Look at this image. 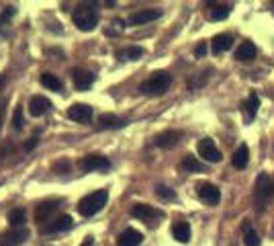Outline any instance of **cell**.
Segmentation results:
<instances>
[{"label":"cell","mask_w":274,"mask_h":246,"mask_svg":"<svg viewBox=\"0 0 274 246\" xmlns=\"http://www.w3.org/2000/svg\"><path fill=\"white\" fill-rule=\"evenodd\" d=\"M131 216H133V218H137V220H141V222L151 224L153 220L164 218V213H162L160 209H156V207L147 205V203H135V205L131 207Z\"/></svg>","instance_id":"6"},{"label":"cell","mask_w":274,"mask_h":246,"mask_svg":"<svg viewBox=\"0 0 274 246\" xmlns=\"http://www.w3.org/2000/svg\"><path fill=\"white\" fill-rule=\"evenodd\" d=\"M92 107L86 105V103H76L72 105L70 109H68V117H70L72 121H78V123H86L92 119Z\"/></svg>","instance_id":"12"},{"label":"cell","mask_w":274,"mask_h":246,"mask_svg":"<svg viewBox=\"0 0 274 246\" xmlns=\"http://www.w3.org/2000/svg\"><path fill=\"white\" fill-rule=\"evenodd\" d=\"M8 222L12 228H23L25 222H27V216H25V211L23 209H12L8 213Z\"/></svg>","instance_id":"28"},{"label":"cell","mask_w":274,"mask_h":246,"mask_svg":"<svg viewBox=\"0 0 274 246\" xmlns=\"http://www.w3.org/2000/svg\"><path fill=\"white\" fill-rule=\"evenodd\" d=\"M72 19H74V25L80 29V31H92L96 25H98V10L94 8V4H86V2H82L80 6H76L74 14H72Z\"/></svg>","instance_id":"4"},{"label":"cell","mask_w":274,"mask_h":246,"mask_svg":"<svg viewBox=\"0 0 274 246\" xmlns=\"http://www.w3.org/2000/svg\"><path fill=\"white\" fill-rule=\"evenodd\" d=\"M172 236H174L178 242L186 244L188 240H191V226H188L186 222H176V224L172 226Z\"/></svg>","instance_id":"24"},{"label":"cell","mask_w":274,"mask_h":246,"mask_svg":"<svg viewBox=\"0 0 274 246\" xmlns=\"http://www.w3.org/2000/svg\"><path fill=\"white\" fill-rule=\"evenodd\" d=\"M231 45H233V37L227 35V33H221V35H215V37H213V41H211V52H213L215 56H219V54L227 52Z\"/></svg>","instance_id":"18"},{"label":"cell","mask_w":274,"mask_h":246,"mask_svg":"<svg viewBox=\"0 0 274 246\" xmlns=\"http://www.w3.org/2000/svg\"><path fill=\"white\" fill-rule=\"evenodd\" d=\"M80 168L84 172H92V170H109L111 168V162L109 158L100 156V154H88L80 160Z\"/></svg>","instance_id":"5"},{"label":"cell","mask_w":274,"mask_h":246,"mask_svg":"<svg viewBox=\"0 0 274 246\" xmlns=\"http://www.w3.org/2000/svg\"><path fill=\"white\" fill-rule=\"evenodd\" d=\"M37 144H39V140H37V138H31V140L25 144V152H31V150H33V148H35Z\"/></svg>","instance_id":"36"},{"label":"cell","mask_w":274,"mask_h":246,"mask_svg":"<svg viewBox=\"0 0 274 246\" xmlns=\"http://www.w3.org/2000/svg\"><path fill=\"white\" fill-rule=\"evenodd\" d=\"M180 168L186 170V172H205V170H207V166H205L201 160H197V156H191V154H186L182 158Z\"/></svg>","instance_id":"23"},{"label":"cell","mask_w":274,"mask_h":246,"mask_svg":"<svg viewBox=\"0 0 274 246\" xmlns=\"http://www.w3.org/2000/svg\"><path fill=\"white\" fill-rule=\"evenodd\" d=\"M68 168H70V164H68L66 160H62V162H58L56 166H54V170L58 172V170H62V172H68Z\"/></svg>","instance_id":"35"},{"label":"cell","mask_w":274,"mask_h":246,"mask_svg":"<svg viewBox=\"0 0 274 246\" xmlns=\"http://www.w3.org/2000/svg\"><path fill=\"white\" fill-rule=\"evenodd\" d=\"M29 238V230L23 228H12L8 232L0 234V246H19Z\"/></svg>","instance_id":"8"},{"label":"cell","mask_w":274,"mask_h":246,"mask_svg":"<svg viewBox=\"0 0 274 246\" xmlns=\"http://www.w3.org/2000/svg\"><path fill=\"white\" fill-rule=\"evenodd\" d=\"M160 16H162V12H160V10H153V8H143V10H137V12L129 14V19H127V25H129V27L145 25V23H151V21L160 19Z\"/></svg>","instance_id":"11"},{"label":"cell","mask_w":274,"mask_h":246,"mask_svg":"<svg viewBox=\"0 0 274 246\" xmlns=\"http://www.w3.org/2000/svg\"><path fill=\"white\" fill-rule=\"evenodd\" d=\"M98 123L102 129H119V127H125L129 121L123 119V117H117L113 113H102L98 117Z\"/></svg>","instance_id":"19"},{"label":"cell","mask_w":274,"mask_h":246,"mask_svg":"<svg viewBox=\"0 0 274 246\" xmlns=\"http://www.w3.org/2000/svg\"><path fill=\"white\" fill-rule=\"evenodd\" d=\"M156 195L164 201H174L176 199V191L166 187V185H156Z\"/></svg>","instance_id":"30"},{"label":"cell","mask_w":274,"mask_h":246,"mask_svg":"<svg viewBox=\"0 0 274 246\" xmlns=\"http://www.w3.org/2000/svg\"><path fill=\"white\" fill-rule=\"evenodd\" d=\"M80 246H94V238H92V236H88V238H84V242H82Z\"/></svg>","instance_id":"38"},{"label":"cell","mask_w":274,"mask_h":246,"mask_svg":"<svg viewBox=\"0 0 274 246\" xmlns=\"http://www.w3.org/2000/svg\"><path fill=\"white\" fill-rule=\"evenodd\" d=\"M258 107H260V98L256 92H252L246 103H244V113H246V123H252V119L256 117V113H258Z\"/></svg>","instance_id":"22"},{"label":"cell","mask_w":274,"mask_h":246,"mask_svg":"<svg viewBox=\"0 0 274 246\" xmlns=\"http://www.w3.org/2000/svg\"><path fill=\"white\" fill-rule=\"evenodd\" d=\"M207 78H209V74H207V72H201L197 80H193V82H188V86H191V88H199L201 84H205V80H207Z\"/></svg>","instance_id":"32"},{"label":"cell","mask_w":274,"mask_h":246,"mask_svg":"<svg viewBox=\"0 0 274 246\" xmlns=\"http://www.w3.org/2000/svg\"><path fill=\"white\" fill-rule=\"evenodd\" d=\"M272 10H274V6H272Z\"/></svg>","instance_id":"40"},{"label":"cell","mask_w":274,"mask_h":246,"mask_svg":"<svg viewBox=\"0 0 274 246\" xmlns=\"http://www.w3.org/2000/svg\"><path fill=\"white\" fill-rule=\"evenodd\" d=\"M256 54H258L256 45H254L252 41H244V43H239V47L235 49V60H239V62H248V60H254Z\"/></svg>","instance_id":"20"},{"label":"cell","mask_w":274,"mask_h":246,"mask_svg":"<svg viewBox=\"0 0 274 246\" xmlns=\"http://www.w3.org/2000/svg\"><path fill=\"white\" fill-rule=\"evenodd\" d=\"M197 150H199V156L207 162H219L221 160V152L219 148L215 146V142L211 138H203L199 144H197Z\"/></svg>","instance_id":"7"},{"label":"cell","mask_w":274,"mask_h":246,"mask_svg":"<svg viewBox=\"0 0 274 246\" xmlns=\"http://www.w3.org/2000/svg\"><path fill=\"white\" fill-rule=\"evenodd\" d=\"M14 12H16V8H14V6H8V8H6L4 12H2V19H0V23H4V21H8V19H10V16H12Z\"/></svg>","instance_id":"34"},{"label":"cell","mask_w":274,"mask_h":246,"mask_svg":"<svg viewBox=\"0 0 274 246\" xmlns=\"http://www.w3.org/2000/svg\"><path fill=\"white\" fill-rule=\"evenodd\" d=\"M143 56V49L141 47H127L125 52H117V58L121 60V58H127V60H139Z\"/></svg>","instance_id":"29"},{"label":"cell","mask_w":274,"mask_h":246,"mask_svg":"<svg viewBox=\"0 0 274 246\" xmlns=\"http://www.w3.org/2000/svg\"><path fill=\"white\" fill-rule=\"evenodd\" d=\"M6 84V74H2V76H0V88H2Z\"/></svg>","instance_id":"39"},{"label":"cell","mask_w":274,"mask_h":246,"mask_svg":"<svg viewBox=\"0 0 274 246\" xmlns=\"http://www.w3.org/2000/svg\"><path fill=\"white\" fill-rule=\"evenodd\" d=\"M182 134L180 131H162V134H158L156 138H153V144H156L158 148H162V150H168V148H174L178 142H180Z\"/></svg>","instance_id":"16"},{"label":"cell","mask_w":274,"mask_h":246,"mask_svg":"<svg viewBox=\"0 0 274 246\" xmlns=\"http://www.w3.org/2000/svg\"><path fill=\"white\" fill-rule=\"evenodd\" d=\"M197 195H199V199L205 201L207 205H217L221 199V191L213 183H201L197 187Z\"/></svg>","instance_id":"9"},{"label":"cell","mask_w":274,"mask_h":246,"mask_svg":"<svg viewBox=\"0 0 274 246\" xmlns=\"http://www.w3.org/2000/svg\"><path fill=\"white\" fill-rule=\"evenodd\" d=\"M272 195H274V180L266 172H260L254 183V207H258V211H264Z\"/></svg>","instance_id":"3"},{"label":"cell","mask_w":274,"mask_h":246,"mask_svg":"<svg viewBox=\"0 0 274 246\" xmlns=\"http://www.w3.org/2000/svg\"><path fill=\"white\" fill-rule=\"evenodd\" d=\"M109 201V191L107 189H100V191H94L86 197H82L80 203H78V211H80V216L84 218H92L94 213H98L102 207L107 205Z\"/></svg>","instance_id":"2"},{"label":"cell","mask_w":274,"mask_h":246,"mask_svg":"<svg viewBox=\"0 0 274 246\" xmlns=\"http://www.w3.org/2000/svg\"><path fill=\"white\" fill-rule=\"evenodd\" d=\"M229 12H231L229 4H213L209 10V16H211V21H223L229 16Z\"/></svg>","instance_id":"25"},{"label":"cell","mask_w":274,"mask_h":246,"mask_svg":"<svg viewBox=\"0 0 274 246\" xmlns=\"http://www.w3.org/2000/svg\"><path fill=\"white\" fill-rule=\"evenodd\" d=\"M141 242H143V234L137 232L135 228H127L121 232V236H119L117 246H139Z\"/></svg>","instance_id":"17"},{"label":"cell","mask_w":274,"mask_h":246,"mask_svg":"<svg viewBox=\"0 0 274 246\" xmlns=\"http://www.w3.org/2000/svg\"><path fill=\"white\" fill-rule=\"evenodd\" d=\"M170 84H172V74H168L166 70H158V72H153L145 82H141L139 90L143 94H149V96H160L170 88Z\"/></svg>","instance_id":"1"},{"label":"cell","mask_w":274,"mask_h":246,"mask_svg":"<svg viewBox=\"0 0 274 246\" xmlns=\"http://www.w3.org/2000/svg\"><path fill=\"white\" fill-rule=\"evenodd\" d=\"M74 226V218L72 216H60L58 220L54 222H49L41 228V232L43 234H58V232H68Z\"/></svg>","instance_id":"13"},{"label":"cell","mask_w":274,"mask_h":246,"mask_svg":"<svg viewBox=\"0 0 274 246\" xmlns=\"http://www.w3.org/2000/svg\"><path fill=\"white\" fill-rule=\"evenodd\" d=\"M23 125H25V115H23V107L19 105L12 113V127L19 131V129H23Z\"/></svg>","instance_id":"31"},{"label":"cell","mask_w":274,"mask_h":246,"mask_svg":"<svg viewBox=\"0 0 274 246\" xmlns=\"http://www.w3.org/2000/svg\"><path fill=\"white\" fill-rule=\"evenodd\" d=\"M195 56H197V58H205V56H207V43L201 41V43L195 47Z\"/></svg>","instance_id":"33"},{"label":"cell","mask_w":274,"mask_h":246,"mask_svg":"<svg viewBox=\"0 0 274 246\" xmlns=\"http://www.w3.org/2000/svg\"><path fill=\"white\" fill-rule=\"evenodd\" d=\"M4 107H6V101H2V105H0V127H2V121H4Z\"/></svg>","instance_id":"37"},{"label":"cell","mask_w":274,"mask_h":246,"mask_svg":"<svg viewBox=\"0 0 274 246\" xmlns=\"http://www.w3.org/2000/svg\"><path fill=\"white\" fill-rule=\"evenodd\" d=\"M244 244L246 246H260V236L256 230L250 228V222H244Z\"/></svg>","instance_id":"26"},{"label":"cell","mask_w":274,"mask_h":246,"mask_svg":"<svg viewBox=\"0 0 274 246\" xmlns=\"http://www.w3.org/2000/svg\"><path fill=\"white\" fill-rule=\"evenodd\" d=\"M41 84L45 88H49V90H62V80L56 74H51V72L41 74Z\"/></svg>","instance_id":"27"},{"label":"cell","mask_w":274,"mask_h":246,"mask_svg":"<svg viewBox=\"0 0 274 246\" xmlns=\"http://www.w3.org/2000/svg\"><path fill=\"white\" fill-rule=\"evenodd\" d=\"M60 203H62L60 199H49V201L39 203L37 209H35V222L37 224H49L51 216L56 213V209L60 207Z\"/></svg>","instance_id":"10"},{"label":"cell","mask_w":274,"mask_h":246,"mask_svg":"<svg viewBox=\"0 0 274 246\" xmlns=\"http://www.w3.org/2000/svg\"><path fill=\"white\" fill-rule=\"evenodd\" d=\"M49 109H51V101H49L47 96H43V94L31 96V101H29V113L33 115V117H41V115H45Z\"/></svg>","instance_id":"15"},{"label":"cell","mask_w":274,"mask_h":246,"mask_svg":"<svg viewBox=\"0 0 274 246\" xmlns=\"http://www.w3.org/2000/svg\"><path fill=\"white\" fill-rule=\"evenodd\" d=\"M72 80H74V86H76L78 90H88V88L94 84L96 76H94L92 72H88V70H84V68H76V70L72 72Z\"/></svg>","instance_id":"14"},{"label":"cell","mask_w":274,"mask_h":246,"mask_svg":"<svg viewBox=\"0 0 274 246\" xmlns=\"http://www.w3.org/2000/svg\"><path fill=\"white\" fill-rule=\"evenodd\" d=\"M248 162H250V150H248V146L246 144H242L237 148V150L233 152V156H231V164L235 168H246L248 166Z\"/></svg>","instance_id":"21"}]
</instances>
